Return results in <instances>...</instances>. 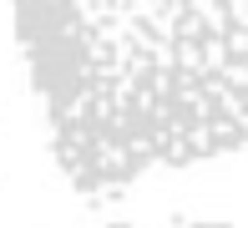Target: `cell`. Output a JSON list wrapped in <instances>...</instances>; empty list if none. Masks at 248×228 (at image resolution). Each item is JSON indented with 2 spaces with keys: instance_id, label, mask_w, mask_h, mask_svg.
<instances>
[{
  "instance_id": "obj_2",
  "label": "cell",
  "mask_w": 248,
  "mask_h": 228,
  "mask_svg": "<svg viewBox=\"0 0 248 228\" xmlns=\"http://www.w3.org/2000/svg\"><path fill=\"white\" fill-rule=\"evenodd\" d=\"M117 228H132V223H117Z\"/></svg>"
},
{
  "instance_id": "obj_1",
  "label": "cell",
  "mask_w": 248,
  "mask_h": 228,
  "mask_svg": "<svg viewBox=\"0 0 248 228\" xmlns=\"http://www.w3.org/2000/svg\"><path fill=\"white\" fill-rule=\"evenodd\" d=\"M16 46L81 188L248 147V5H16Z\"/></svg>"
}]
</instances>
